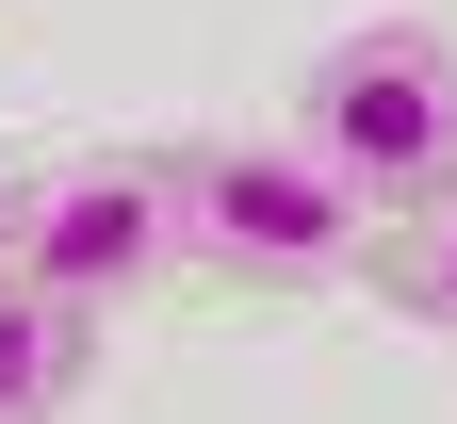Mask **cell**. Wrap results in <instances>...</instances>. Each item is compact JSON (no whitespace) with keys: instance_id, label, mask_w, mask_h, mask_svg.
Here are the masks:
<instances>
[{"instance_id":"cell-4","label":"cell","mask_w":457,"mask_h":424,"mask_svg":"<svg viewBox=\"0 0 457 424\" xmlns=\"http://www.w3.org/2000/svg\"><path fill=\"white\" fill-rule=\"evenodd\" d=\"M98 311H66V294H33V278H0V424H49L82 376H98Z\"/></svg>"},{"instance_id":"cell-1","label":"cell","mask_w":457,"mask_h":424,"mask_svg":"<svg viewBox=\"0 0 457 424\" xmlns=\"http://www.w3.org/2000/svg\"><path fill=\"white\" fill-rule=\"evenodd\" d=\"M376 229L409 212H457V33L441 17H343L311 66H295V114H278Z\"/></svg>"},{"instance_id":"cell-6","label":"cell","mask_w":457,"mask_h":424,"mask_svg":"<svg viewBox=\"0 0 457 424\" xmlns=\"http://www.w3.org/2000/svg\"><path fill=\"white\" fill-rule=\"evenodd\" d=\"M0 196H17V163H0Z\"/></svg>"},{"instance_id":"cell-5","label":"cell","mask_w":457,"mask_h":424,"mask_svg":"<svg viewBox=\"0 0 457 424\" xmlns=\"http://www.w3.org/2000/svg\"><path fill=\"white\" fill-rule=\"evenodd\" d=\"M376 294L457 343V212H409V229H392V245H376Z\"/></svg>"},{"instance_id":"cell-3","label":"cell","mask_w":457,"mask_h":424,"mask_svg":"<svg viewBox=\"0 0 457 424\" xmlns=\"http://www.w3.org/2000/svg\"><path fill=\"white\" fill-rule=\"evenodd\" d=\"M0 278L66 294V311H147L180 262V179L163 147H66V163H17V196H0Z\"/></svg>"},{"instance_id":"cell-2","label":"cell","mask_w":457,"mask_h":424,"mask_svg":"<svg viewBox=\"0 0 457 424\" xmlns=\"http://www.w3.org/2000/svg\"><path fill=\"white\" fill-rule=\"evenodd\" d=\"M163 179H180V262L228 294H327V278H376L392 245L295 131H180Z\"/></svg>"}]
</instances>
